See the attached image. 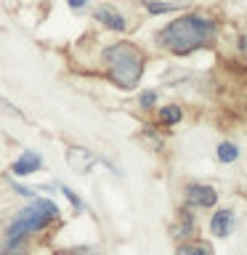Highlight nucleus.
Wrapping results in <instances>:
<instances>
[{
    "instance_id": "nucleus-1",
    "label": "nucleus",
    "mask_w": 247,
    "mask_h": 255,
    "mask_svg": "<svg viewBox=\"0 0 247 255\" xmlns=\"http://www.w3.org/2000/svg\"><path fill=\"white\" fill-rule=\"evenodd\" d=\"M157 37L167 51L183 56V53H191V51L210 43L215 37V21L205 19V16L189 13V16H181V19L170 21Z\"/></svg>"
},
{
    "instance_id": "nucleus-2",
    "label": "nucleus",
    "mask_w": 247,
    "mask_h": 255,
    "mask_svg": "<svg viewBox=\"0 0 247 255\" xmlns=\"http://www.w3.org/2000/svg\"><path fill=\"white\" fill-rule=\"evenodd\" d=\"M56 218H59V207H56L51 199H35L29 207H24V210L11 221V226H8V231H5V250H3V255L16 253L29 234L45 229L48 223H53Z\"/></svg>"
},
{
    "instance_id": "nucleus-3",
    "label": "nucleus",
    "mask_w": 247,
    "mask_h": 255,
    "mask_svg": "<svg viewBox=\"0 0 247 255\" xmlns=\"http://www.w3.org/2000/svg\"><path fill=\"white\" fill-rule=\"evenodd\" d=\"M104 64L109 69V77L120 88H135L143 72V56L130 43H115L104 51Z\"/></svg>"
},
{
    "instance_id": "nucleus-4",
    "label": "nucleus",
    "mask_w": 247,
    "mask_h": 255,
    "mask_svg": "<svg viewBox=\"0 0 247 255\" xmlns=\"http://www.w3.org/2000/svg\"><path fill=\"white\" fill-rule=\"evenodd\" d=\"M215 199H218V194H215L210 186H199V183H194V186H189V191H186V202L191 207H213Z\"/></svg>"
},
{
    "instance_id": "nucleus-5",
    "label": "nucleus",
    "mask_w": 247,
    "mask_h": 255,
    "mask_svg": "<svg viewBox=\"0 0 247 255\" xmlns=\"http://www.w3.org/2000/svg\"><path fill=\"white\" fill-rule=\"evenodd\" d=\"M40 165H43V157L37 154V151H24V154L13 162V175H32L40 170Z\"/></svg>"
},
{
    "instance_id": "nucleus-6",
    "label": "nucleus",
    "mask_w": 247,
    "mask_h": 255,
    "mask_svg": "<svg viewBox=\"0 0 247 255\" xmlns=\"http://www.w3.org/2000/svg\"><path fill=\"white\" fill-rule=\"evenodd\" d=\"M96 19H99L104 27H109V29H115V32H123L125 29L123 13H117L112 5H99V8H96Z\"/></svg>"
},
{
    "instance_id": "nucleus-7",
    "label": "nucleus",
    "mask_w": 247,
    "mask_h": 255,
    "mask_svg": "<svg viewBox=\"0 0 247 255\" xmlns=\"http://www.w3.org/2000/svg\"><path fill=\"white\" fill-rule=\"evenodd\" d=\"M231 226H234V215H231V210H218L213 215V223H210V229H213V234L215 237H226Z\"/></svg>"
},
{
    "instance_id": "nucleus-8",
    "label": "nucleus",
    "mask_w": 247,
    "mask_h": 255,
    "mask_svg": "<svg viewBox=\"0 0 247 255\" xmlns=\"http://www.w3.org/2000/svg\"><path fill=\"white\" fill-rule=\"evenodd\" d=\"M67 159H69V162H72V165L77 167V173H88V167L93 165V157L88 154L85 149H80V146H77V149H69Z\"/></svg>"
},
{
    "instance_id": "nucleus-9",
    "label": "nucleus",
    "mask_w": 247,
    "mask_h": 255,
    "mask_svg": "<svg viewBox=\"0 0 247 255\" xmlns=\"http://www.w3.org/2000/svg\"><path fill=\"white\" fill-rule=\"evenodd\" d=\"M237 157H239V149L234 146V143H221L218 146V159L221 162H234Z\"/></svg>"
},
{
    "instance_id": "nucleus-10",
    "label": "nucleus",
    "mask_w": 247,
    "mask_h": 255,
    "mask_svg": "<svg viewBox=\"0 0 247 255\" xmlns=\"http://www.w3.org/2000/svg\"><path fill=\"white\" fill-rule=\"evenodd\" d=\"M159 120H162L165 125H175L181 120V109L178 107H162V112H159Z\"/></svg>"
},
{
    "instance_id": "nucleus-11",
    "label": "nucleus",
    "mask_w": 247,
    "mask_h": 255,
    "mask_svg": "<svg viewBox=\"0 0 247 255\" xmlns=\"http://www.w3.org/2000/svg\"><path fill=\"white\" fill-rule=\"evenodd\" d=\"M175 255H207V247H199V245H183L178 247Z\"/></svg>"
},
{
    "instance_id": "nucleus-12",
    "label": "nucleus",
    "mask_w": 247,
    "mask_h": 255,
    "mask_svg": "<svg viewBox=\"0 0 247 255\" xmlns=\"http://www.w3.org/2000/svg\"><path fill=\"white\" fill-rule=\"evenodd\" d=\"M149 13H167V11H175V5L170 3H146Z\"/></svg>"
},
{
    "instance_id": "nucleus-13",
    "label": "nucleus",
    "mask_w": 247,
    "mask_h": 255,
    "mask_svg": "<svg viewBox=\"0 0 247 255\" xmlns=\"http://www.w3.org/2000/svg\"><path fill=\"white\" fill-rule=\"evenodd\" d=\"M61 191H64V197H67L69 202H72V207H75V210H83V202H80V197H77L69 186H61Z\"/></svg>"
},
{
    "instance_id": "nucleus-14",
    "label": "nucleus",
    "mask_w": 247,
    "mask_h": 255,
    "mask_svg": "<svg viewBox=\"0 0 247 255\" xmlns=\"http://www.w3.org/2000/svg\"><path fill=\"white\" fill-rule=\"evenodd\" d=\"M154 101H157V96L146 91V93H141V107H154Z\"/></svg>"
},
{
    "instance_id": "nucleus-15",
    "label": "nucleus",
    "mask_w": 247,
    "mask_h": 255,
    "mask_svg": "<svg viewBox=\"0 0 247 255\" xmlns=\"http://www.w3.org/2000/svg\"><path fill=\"white\" fill-rule=\"evenodd\" d=\"M67 3H69V8H83L88 0H67Z\"/></svg>"
}]
</instances>
